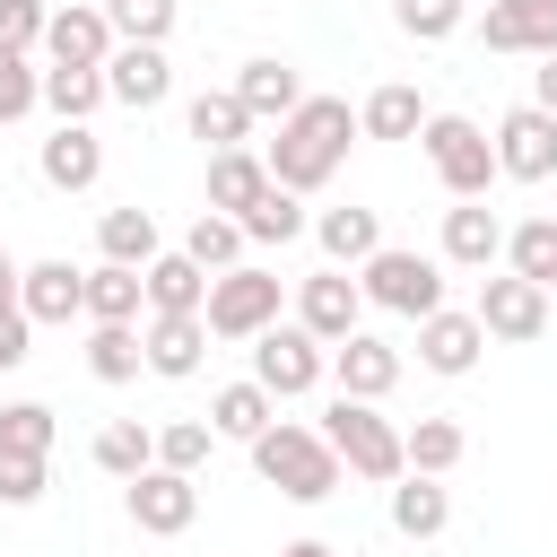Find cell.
Returning a JSON list of instances; mask_svg holds the SVG:
<instances>
[{"mask_svg": "<svg viewBox=\"0 0 557 557\" xmlns=\"http://www.w3.org/2000/svg\"><path fill=\"white\" fill-rule=\"evenodd\" d=\"M548 313H557V287H548Z\"/></svg>", "mask_w": 557, "mask_h": 557, "instance_id": "49", "label": "cell"}, {"mask_svg": "<svg viewBox=\"0 0 557 557\" xmlns=\"http://www.w3.org/2000/svg\"><path fill=\"white\" fill-rule=\"evenodd\" d=\"M44 104H52L61 122H87V113L113 104V96H104V70H44Z\"/></svg>", "mask_w": 557, "mask_h": 557, "instance_id": "38", "label": "cell"}, {"mask_svg": "<svg viewBox=\"0 0 557 557\" xmlns=\"http://www.w3.org/2000/svg\"><path fill=\"white\" fill-rule=\"evenodd\" d=\"M296 322H305L322 348H339L348 331H366V287H357L348 270H313V278H296Z\"/></svg>", "mask_w": 557, "mask_h": 557, "instance_id": "9", "label": "cell"}, {"mask_svg": "<svg viewBox=\"0 0 557 557\" xmlns=\"http://www.w3.org/2000/svg\"><path fill=\"white\" fill-rule=\"evenodd\" d=\"M348 139H366L357 131V113H348V96H305L287 122H278V139L261 148V165H270V183L278 191H322L339 165H348Z\"/></svg>", "mask_w": 557, "mask_h": 557, "instance_id": "1", "label": "cell"}, {"mask_svg": "<svg viewBox=\"0 0 557 557\" xmlns=\"http://www.w3.org/2000/svg\"><path fill=\"white\" fill-rule=\"evenodd\" d=\"M52 409L44 400H0V453H26V461H52Z\"/></svg>", "mask_w": 557, "mask_h": 557, "instance_id": "37", "label": "cell"}, {"mask_svg": "<svg viewBox=\"0 0 557 557\" xmlns=\"http://www.w3.org/2000/svg\"><path fill=\"white\" fill-rule=\"evenodd\" d=\"M505 270L531 287H557V218H522L505 226Z\"/></svg>", "mask_w": 557, "mask_h": 557, "instance_id": "35", "label": "cell"}, {"mask_svg": "<svg viewBox=\"0 0 557 557\" xmlns=\"http://www.w3.org/2000/svg\"><path fill=\"white\" fill-rule=\"evenodd\" d=\"M479 44H487V52H531V61H548V52H557V0H487Z\"/></svg>", "mask_w": 557, "mask_h": 557, "instance_id": "13", "label": "cell"}, {"mask_svg": "<svg viewBox=\"0 0 557 557\" xmlns=\"http://www.w3.org/2000/svg\"><path fill=\"white\" fill-rule=\"evenodd\" d=\"M122 505H131V522H139L148 540H183L191 513H200V479H183V470H139V479L122 487Z\"/></svg>", "mask_w": 557, "mask_h": 557, "instance_id": "11", "label": "cell"}, {"mask_svg": "<svg viewBox=\"0 0 557 557\" xmlns=\"http://www.w3.org/2000/svg\"><path fill=\"white\" fill-rule=\"evenodd\" d=\"M17 287H26V261H9V244H0V313H26Z\"/></svg>", "mask_w": 557, "mask_h": 557, "instance_id": "46", "label": "cell"}, {"mask_svg": "<svg viewBox=\"0 0 557 557\" xmlns=\"http://www.w3.org/2000/svg\"><path fill=\"white\" fill-rule=\"evenodd\" d=\"M278 305H287V278H278V270H261V261H244V270L209 278L200 322H209V339H261V331L278 322Z\"/></svg>", "mask_w": 557, "mask_h": 557, "instance_id": "6", "label": "cell"}, {"mask_svg": "<svg viewBox=\"0 0 557 557\" xmlns=\"http://www.w3.org/2000/svg\"><path fill=\"white\" fill-rule=\"evenodd\" d=\"M44 104V70H35V52H9L0 44V122H26Z\"/></svg>", "mask_w": 557, "mask_h": 557, "instance_id": "41", "label": "cell"}, {"mask_svg": "<svg viewBox=\"0 0 557 557\" xmlns=\"http://www.w3.org/2000/svg\"><path fill=\"white\" fill-rule=\"evenodd\" d=\"M479 348H487V331H479V313H461V305H444V313L418 322V366H426V374H470Z\"/></svg>", "mask_w": 557, "mask_h": 557, "instance_id": "18", "label": "cell"}, {"mask_svg": "<svg viewBox=\"0 0 557 557\" xmlns=\"http://www.w3.org/2000/svg\"><path fill=\"white\" fill-rule=\"evenodd\" d=\"M183 122H191V139L218 157V148H244L252 139V113H244V96L235 87H200L191 104H183Z\"/></svg>", "mask_w": 557, "mask_h": 557, "instance_id": "25", "label": "cell"}, {"mask_svg": "<svg viewBox=\"0 0 557 557\" xmlns=\"http://www.w3.org/2000/svg\"><path fill=\"white\" fill-rule=\"evenodd\" d=\"M322 444L339 453V470L348 479H366V487H392V479H409V453H400V426L383 418V400H331L322 409Z\"/></svg>", "mask_w": 557, "mask_h": 557, "instance_id": "2", "label": "cell"}, {"mask_svg": "<svg viewBox=\"0 0 557 557\" xmlns=\"http://www.w3.org/2000/svg\"><path fill=\"white\" fill-rule=\"evenodd\" d=\"M104 17H113L122 44H165L174 35V0H104Z\"/></svg>", "mask_w": 557, "mask_h": 557, "instance_id": "42", "label": "cell"}, {"mask_svg": "<svg viewBox=\"0 0 557 557\" xmlns=\"http://www.w3.org/2000/svg\"><path fill=\"white\" fill-rule=\"evenodd\" d=\"M235 226H244L252 244H296V235H305L313 218H305V200H296V191H278V183H270V191H261V200H252V209H244Z\"/></svg>", "mask_w": 557, "mask_h": 557, "instance_id": "36", "label": "cell"}, {"mask_svg": "<svg viewBox=\"0 0 557 557\" xmlns=\"http://www.w3.org/2000/svg\"><path fill=\"white\" fill-rule=\"evenodd\" d=\"M26 339H35V322H26V313H0V374H17V366L35 357Z\"/></svg>", "mask_w": 557, "mask_h": 557, "instance_id": "45", "label": "cell"}, {"mask_svg": "<svg viewBox=\"0 0 557 557\" xmlns=\"http://www.w3.org/2000/svg\"><path fill=\"white\" fill-rule=\"evenodd\" d=\"M96 470L104 479H139V470H157V426H139V418H104L96 426Z\"/></svg>", "mask_w": 557, "mask_h": 557, "instance_id": "29", "label": "cell"}, {"mask_svg": "<svg viewBox=\"0 0 557 557\" xmlns=\"http://www.w3.org/2000/svg\"><path fill=\"white\" fill-rule=\"evenodd\" d=\"M418 148H426V165H435V183H444L453 200H487V183H496V139H487L470 113H426Z\"/></svg>", "mask_w": 557, "mask_h": 557, "instance_id": "4", "label": "cell"}, {"mask_svg": "<svg viewBox=\"0 0 557 557\" xmlns=\"http://www.w3.org/2000/svg\"><path fill=\"white\" fill-rule=\"evenodd\" d=\"M244 244H252V235H244L235 218H218V209H200V218L183 226V252H191V261H200L209 278H226V270H244Z\"/></svg>", "mask_w": 557, "mask_h": 557, "instance_id": "32", "label": "cell"}, {"mask_svg": "<svg viewBox=\"0 0 557 557\" xmlns=\"http://www.w3.org/2000/svg\"><path fill=\"white\" fill-rule=\"evenodd\" d=\"M470 313H479V331H487V339H513V348H522V339H540V331L557 322V313H548V287L513 278V270H505V278H479V305H470Z\"/></svg>", "mask_w": 557, "mask_h": 557, "instance_id": "10", "label": "cell"}, {"mask_svg": "<svg viewBox=\"0 0 557 557\" xmlns=\"http://www.w3.org/2000/svg\"><path fill=\"white\" fill-rule=\"evenodd\" d=\"M235 96H244V113H252V122H287V113L305 104V78H296L278 52H261V61H244V70H235Z\"/></svg>", "mask_w": 557, "mask_h": 557, "instance_id": "21", "label": "cell"}, {"mask_svg": "<svg viewBox=\"0 0 557 557\" xmlns=\"http://www.w3.org/2000/svg\"><path fill=\"white\" fill-rule=\"evenodd\" d=\"M139 313H148V278L122 261H96L87 270V322H139Z\"/></svg>", "mask_w": 557, "mask_h": 557, "instance_id": "31", "label": "cell"}, {"mask_svg": "<svg viewBox=\"0 0 557 557\" xmlns=\"http://www.w3.org/2000/svg\"><path fill=\"white\" fill-rule=\"evenodd\" d=\"M96 252H104V261H122V270H148L165 244H157V218L131 200V209H104V218H96Z\"/></svg>", "mask_w": 557, "mask_h": 557, "instance_id": "28", "label": "cell"}, {"mask_svg": "<svg viewBox=\"0 0 557 557\" xmlns=\"http://www.w3.org/2000/svg\"><path fill=\"white\" fill-rule=\"evenodd\" d=\"M444 522H453V487L444 479H418V470L392 479V531L400 540H435Z\"/></svg>", "mask_w": 557, "mask_h": 557, "instance_id": "27", "label": "cell"}, {"mask_svg": "<svg viewBox=\"0 0 557 557\" xmlns=\"http://www.w3.org/2000/svg\"><path fill=\"white\" fill-rule=\"evenodd\" d=\"M209 444H218V426H209V418H174V426H157V470H183V479H200Z\"/></svg>", "mask_w": 557, "mask_h": 557, "instance_id": "39", "label": "cell"}, {"mask_svg": "<svg viewBox=\"0 0 557 557\" xmlns=\"http://www.w3.org/2000/svg\"><path fill=\"white\" fill-rule=\"evenodd\" d=\"M400 453H409V470H418V479H444V470H461L470 435H461L453 418H418V426H400Z\"/></svg>", "mask_w": 557, "mask_h": 557, "instance_id": "34", "label": "cell"}, {"mask_svg": "<svg viewBox=\"0 0 557 557\" xmlns=\"http://www.w3.org/2000/svg\"><path fill=\"white\" fill-rule=\"evenodd\" d=\"M261 191H270V165H261L252 148H218V157H209V209H218V218H244Z\"/></svg>", "mask_w": 557, "mask_h": 557, "instance_id": "26", "label": "cell"}, {"mask_svg": "<svg viewBox=\"0 0 557 557\" xmlns=\"http://www.w3.org/2000/svg\"><path fill=\"white\" fill-rule=\"evenodd\" d=\"M17 305H26V322H87V270L78 261H26Z\"/></svg>", "mask_w": 557, "mask_h": 557, "instance_id": "17", "label": "cell"}, {"mask_svg": "<svg viewBox=\"0 0 557 557\" xmlns=\"http://www.w3.org/2000/svg\"><path fill=\"white\" fill-rule=\"evenodd\" d=\"M461 17H470V0H392V26L409 44H444V35H461Z\"/></svg>", "mask_w": 557, "mask_h": 557, "instance_id": "40", "label": "cell"}, {"mask_svg": "<svg viewBox=\"0 0 557 557\" xmlns=\"http://www.w3.org/2000/svg\"><path fill=\"white\" fill-rule=\"evenodd\" d=\"M139 278H148V313H200V305H209V270H200L183 244H174V252H157Z\"/></svg>", "mask_w": 557, "mask_h": 557, "instance_id": "23", "label": "cell"}, {"mask_svg": "<svg viewBox=\"0 0 557 557\" xmlns=\"http://www.w3.org/2000/svg\"><path fill=\"white\" fill-rule=\"evenodd\" d=\"M322 374H331V348H322L305 322H270V331L252 339V383H261L270 400H305V392H322Z\"/></svg>", "mask_w": 557, "mask_h": 557, "instance_id": "7", "label": "cell"}, {"mask_svg": "<svg viewBox=\"0 0 557 557\" xmlns=\"http://www.w3.org/2000/svg\"><path fill=\"white\" fill-rule=\"evenodd\" d=\"M35 174H44L52 191H87V183L104 174V139H96L87 122H61V131L35 148Z\"/></svg>", "mask_w": 557, "mask_h": 557, "instance_id": "19", "label": "cell"}, {"mask_svg": "<svg viewBox=\"0 0 557 557\" xmlns=\"http://www.w3.org/2000/svg\"><path fill=\"white\" fill-rule=\"evenodd\" d=\"M139 366H148L139 322H87V374H96V383H131Z\"/></svg>", "mask_w": 557, "mask_h": 557, "instance_id": "33", "label": "cell"}, {"mask_svg": "<svg viewBox=\"0 0 557 557\" xmlns=\"http://www.w3.org/2000/svg\"><path fill=\"white\" fill-rule=\"evenodd\" d=\"M331 383H339L348 400H383V392L400 383V348L374 339V331H348V339L331 348Z\"/></svg>", "mask_w": 557, "mask_h": 557, "instance_id": "16", "label": "cell"}, {"mask_svg": "<svg viewBox=\"0 0 557 557\" xmlns=\"http://www.w3.org/2000/svg\"><path fill=\"white\" fill-rule=\"evenodd\" d=\"M278 557H339V548H331V540H287Z\"/></svg>", "mask_w": 557, "mask_h": 557, "instance_id": "48", "label": "cell"}, {"mask_svg": "<svg viewBox=\"0 0 557 557\" xmlns=\"http://www.w3.org/2000/svg\"><path fill=\"white\" fill-rule=\"evenodd\" d=\"M531 104H540V113H557V52L531 70Z\"/></svg>", "mask_w": 557, "mask_h": 557, "instance_id": "47", "label": "cell"}, {"mask_svg": "<svg viewBox=\"0 0 557 557\" xmlns=\"http://www.w3.org/2000/svg\"><path fill=\"white\" fill-rule=\"evenodd\" d=\"M487 139H496V174H505V183H548V174H557V113L513 104Z\"/></svg>", "mask_w": 557, "mask_h": 557, "instance_id": "8", "label": "cell"}, {"mask_svg": "<svg viewBox=\"0 0 557 557\" xmlns=\"http://www.w3.org/2000/svg\"><path fill=\"white\" fill-rule=\"evenodd\" d=\"M357 287H366V305L409 313V322L444 313V261H435V252H409V244H383V252L357 270Z\"/></svg>", "mask_w": 557, "mask_h": 557, "instance_id": "5", "label": "cell"}, {"mask_svg": "<svg viewBox=\"0 0 557 557\" xmlns=\"http://www.w3.org/2000/svg\"><path fill=\"white\" fill-rule=\"evenodd\" d=\"M357 131H366V139H418V131H426V96L392 78V87H374V96L357 104Z\"/></svg>", "mask_w": 557, "mask_h": 557, "instance_id": "30", "label": "cell"}, {"mask_svg": "<svg viewBox=\"0 0 557 557\" xmlns=\"http://www.w3.org/2000/svg\"><path fill=\"white\" fill-rule=\"evenodd\" d=\"M139 348H148V374L183 383V374H200V357H209V322H200V313H148V322H139Z\"/></svg>", "mask_w": 557, "mask_h": 557, "instance_id": "15", "label": "cell"}, {"mask_svg": "<svg viewBox=\"0 0 557 557\" xmlns=\"http://www.w3.org/2000/svg\"><path fill=\"white\" fill-rule=\"evenodd\" d=\"M113 17H104V0H70V9H52V26H44V52H52V70H104L113 61Z\"/></svg>", "mask_w": 557, "mask_h": 557, "instance_id": "12", "label": "cell"}, {"mask_svg": "<svg viewBox=\"0 0 557 557\" xmlns=\"http://www.w3.org/2000/svg\"><path fill=\"white\" fill-rule=\"evenodd\" d=\"M104 96L131 104V113L165 104V96H174V61H165V44H113V61H104Z\"/></svg>", "mask_w": 557, "mask_h": 557, "instance_id": "14", "label": "cell"}, {"mask_svg": "<svg viewBox=\"0 0 557 557\" xmlns=\"http://www.w3.org/2000/svg\"><path fill=\"white\" fill-rule=\"evenodd\" d=\"M44 26H52V9H44V0H0V44H9V52H35V44H44Z\"/></svg>", "mask_w": 557, "mask_h": 557, "instance_id": "43", "label": "cell"}, {"mask_svg": "<svg viewBox=\"0 0 557 557\" xmlns=\"http://www.w3.org/2000/svg\"><path fill=\"white\" fill-rule=\"evenodd\" d=\"M35 496H44V461L0 453V505H35Z\"/></svg>", "mask_w": 557, "mask_h": 557, "instance_id": "44", "label": "cell"}, {"mask_svg": "<svg viewBox=\"0 0 557 557\" xmlns=\"http://www.w3.org/2000/svg\"><path fill=\"white\" fill-rule=\"evenodd\" d=\"M496 252H505V218L479 209V200H453V209H444V261H453V270H487Z\"/></svg>", "mask_w": 557, "mask_h": 557, "instance_id": "22", "label": "cell"}, {"mask_svg": "<svg viewBox=\"0 0 557 557\" xmlns=\"http://www.w3.org/2000/svg\"><path fill=\"white\" fill-rule=\"evenodd\" d=\"M313 244H322L331 270H366V261L383 252V218L357 209V200H348V209H322V218H313Z\"/></svg>", "mask_w": 557, "mask_h": 557, "instance_id": "20", "label": "cell"}, {"mask_svg": "<svg viewBox=\"0 0 557 557\" xmlns=\"http://www.w3.org/2000/svg\"><path fill=\"white\" fill-rule=\"evenodd\" d=\"M209 426H218L226 444H252V435L278 426V400H270L252 374H244V383H218V392H209Z\"/></svg>", "mask_w": 557, "mask_h": 557, "instance_id": "24", "label": "cell"}, {"mask_svg": "<svg viewBox=\"0 0 557 557\" xmlns=\"http://www.w3.org/2000/svg\"><path fill=\"white\" fill-rule=\"evenodd\" d=\"M252 470H261V487H278L287 505L339 496V453L322 444V426H296V418H278L270 435H252Z\"/></svg>", "mask_w": 557, "mask_h": 557, "instance_id": "3", "label": "cell"}]
</instances>
